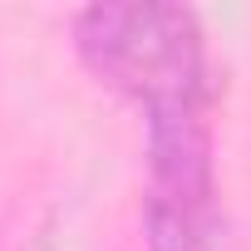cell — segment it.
Here are the masks:
<instances>
[{"instance_id":"6da1fadb","label":"cell","mask_w":251,"mask_h":251,"mask_svg":"<svg viewBox=\"0 0 251 251\" xmlns=\"http://www.w3.org/2000/svg\"><path fill=\"white\" fill-rule=\"evenodd\" d=\"M69 35L74 54L99 84L143 108L148 251H222L212 168V69L197 15L168 0H103L74 15Z\"/></svg>"}]
</instances>
